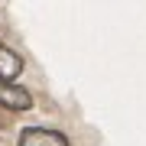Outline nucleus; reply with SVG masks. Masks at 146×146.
I'll return each mask as SVG.
<instances>
[{"instance_id": "obj_1", "label": "nucleus", "mask_w": 146, "mask_h": 146, "mask_svg": "<svg viewBox=\"0 0 146 146\" xmlns=\"http://www.w3.org/2000/svg\"><path fill=\"white\" fill-rule=\"evenodd\" d=\"M20 146H68V136L49 127H26L20 133Z\"/></svg>"}, {"instance_id": "obj_2", "label": "nucleus", "mask_w": 146, "mask_h": 146, "mask_svg": "<svg viewBox=\"0 0 146 146\" xmlns=\"http://www.w3.org/2000/svg\"><path fill=\"white\" fill-rule=\"evenodd\" d=\"M0 107H7V110H29L33 107V94L26 88H20V84L0 78Z\"/></svg>"}, {"instance_id": "obj_3", "label": "nucleus", "mask_w": 146, "mask_h": 146, "mask_svg": "<svg viewBox=\"0 0 146 146\" xmlns=\"http://www.w3.org/2000/svg\"><path fill=\"white\" fill-rule=\"evenodd\" d=\"M20 72H23V58L16 55L13 49L0 46V78H3V81H13Z\"/></svg>"}]
</instances>
